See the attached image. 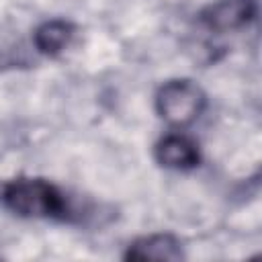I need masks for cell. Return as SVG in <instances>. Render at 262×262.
Segmentation results:
<instances>
[{"instance_id":"cell-1","label":"cell","mask_w":262,"mask_h":262,"mask_svg":"<svg viewBox=\"0 0 262 262\" xmlns=\"http://www.w3.org/2000/svg\"><path fill=\"white\" fill-rule=\"evenodd\" d=\"M2 203L18 217L27 219H66V194L45 178L18 176L2 186Z\"/></svg>"},{"instance_id":"cell-2","label":"cell","mask_w":262,"mask_h":262,"mask_svg":"<svg viewBox=\"0 0 262 262\" xmlns=\"http://www.w3.org/2000/svg\"><path fill=\"white\" fill-rule=\"evenodd\" d=\"M207 96L201 86L188 78L164 82L156 92V113L170 127L182 129L194 123L205 111Z\"/></svg>"},{"instance_id":"cell-3","label":"cell","mask_w":262,"mask_h":262,"mask_svg":"<svg viewBox=\"0 0 262 262\" xmlns=\"http://www.w3.org/2000/svg\"><path fill=\"white\" fill-rule=\"evenodd\" d=\"M256 0H215L201 10V23L215 33H231L256 18Z\"/></svg>"},{"instance_id":"cell-4","label":"cell","mask_w":262,"mask_h":262,"mask_svg":"<svg viewBox=\"0 0 262 262\" xmlns=\"http://www.w3.org/2000/svg\"><path fill=\"white\" fill-rule=\"evenodd\" d=\"M156 162L170 170H192L199 166V145L184 133L172 131L164 135L154 147Z\"/></svg>"},{"instance_id":"cell-5","label":"cell","mask_w":262,"mask_h":262,"mask_svg":"<svg viewBox=\"0 0 262 262\" xmlns=\"http://www.w3.org/2000/svg\"><path fill=\"white\" fill-rule=\"evenodd\" d=\"M182 244L172 233H149L129 244L125 260H182Z\"/></svg>"},{"instance_id":"cell-6","label":"cell","mask_w":262,"mask_h":262,"mask_svg":"<svg viewBox=\"0 0 262 262\" xmlns=\"http://www.w3.org/2000/svg\"><path fill=\"white\" fill-rule=\"evenodd\" d=\"M74 37V25L63 18H51L41 23L33 33V47L37 53L55 57L59 55Z\"/></svg>"},{"instance_id":"cell-7","label":"cell","mask_w":262,"mask_h":262,"mask_svg":"<svg viewBox=\"0 0 262 262\" xmlns=\"http://www.w3.org/2000/svg\"><path fill=\"white\" fill-rule=\"evenodd\" d=\"M29 53L25 49V43L20 41L16 31H8L0 27V72L29 66Z\"/></svg>"}]
</instances>
